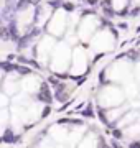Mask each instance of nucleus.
Masks as SVG:
<instances>
[{
  "mask_svg": "<svg viewBox=\"0 0 140 148\" xmlns=\"http://www.w3.org/2000/svg\"><path fill=\"white\" fill-rule=\"evenodd\" d=\"M36 97L40 102H43V104H53L54 102V95H53V92H51V89H49V82H41V86H40V90L36 92Z\"/></svg>",
  "mask_w": 140,
  "mask_h": 148,
  "instance_id": "obj_1",
  "label": "nucleus"
},
{
  "mask_svg": "<svg viewBox=\"0 0 140 148\" xmlns=\"http://www.w3.org/2000/svg\"><path fill=\"white\" fill-rule=\"evenodd\" d=\"M54 99L58 102H66L68 99H69V90H66V84H63V82H58V84L54 86Z\"/></svg>",
  "mask_w": 140,
  "mask_h": 148,
  "instance_id": "obj_2",
  "label": "nucleus"
},
{
  "mask_svg": "<svg viewBox=\"0 0 140 148\" xmlns=\"http://www.w3.org/2000/svg\"><path fill=\"white\" fill-rule=\"evenodd\" d=\"M32 40H30V36H28L27 33L25 35H22V36L18 38V41H16V51L20 53V51H23L25 48H28V45H32Z\"/></svg>",
  "mask_w": 140,
  "mask_h": 148,
  "instance_id": "obj_3",
  "label": "nucleus"
},
{
  "mask_svg": "<svg viewBox=\"0 0 140 148\" xmlns=\"http://www.w3.org/2000/svg\"><path fill=\"white\" fill-rule=\"evenodd\" d=\"M18 138H20V137H18V135H15V133H13V130L8 127V128H5V132H3V137H2V140H3L5 143H15Z\"/></svg>",
  "mask_w": 140,
  "mask_h": 148,
  "instance_id": "obj_4",
  "label": "nucleus"
},
{
  "mask_svg": "<svg viewBox=\"0 0 140 148\" xmlns=\"http://www.w3.org/2000/svg\"><path fill=\"white\" fill-rule=\"evenodd\" d=\"M125 58L130 59L132 63H137V61H140V49H130V51H127Z\"/></svg>",
  "mask_w": 140,
  "mask_h": 148,
  "instance_id": "obj_5",
  "label": "nucleus"
},
{
  "mask_svg": "<svg viewBox=\"0 0 140 148\" xmlns=\"http://www.w3.org/2000/svg\"><path fill=\"white\" fill-rule=\"evenodd\" d=\"M58 123H71V125H84V120L81 119H59Z\"/></svg>",
  "mask_w": 140,
  "mask_h": 148,
  "instance_id": "obj_6",
  "label": "nucleus"
},
{
  "mask_svg": "<svg viewBox=\"0 0 140 148\" xmlns=\"http://www.w3.org/2000/svg\"><path fill=\"white\" fill-rule=\"evenodd\" d=\"M0 41H10V33H8V28L0 25Z\"/></svg>",
  "mask_w": 140,
  "mask_h": 148,
  "instance_id": "obj_7",
  "label": "nucleus"
},
{
  "mask_svg": "<svg viewBox=\"0 0 140 148\" xmlns=\"http://www.w3.org/2000/svg\"><path fill=\"white\" fill-rule=\"evenodd\" d=\"M15 71L20 74V76H30V74H32V69L28 68V66H22V64H16Z\"/></svg>",
  "mask_w": 140,
  "mask_h": 148,
  "instance_id": "obj_8",
  "label": "nucleus"
},
{
  "mask_svg": "<svg viewBox=\"0 0 140 148\" xmlns=\"http://www.w3.org/2000/svg\"><path fill=\"white\" fill-rule=\"evenodd\" d=\"M79 114H81V117H84V119H92V117H94V110H92V106L89 104V106H87L86 109H82V110L79 112Z\"/></svg>",
  "mask_w": 140,
  "mask_h": 148,
  "instance_id": "obj_9",
  "label": "nucleus"
},
{
  "mask_svg": "<svg viewBox=\"0 0 140 148\" xmlns=\"http://www.w3.org/2000/svg\"><path fill=\"white\" fill-rule=\"evenodd\" d=\"M16 64H12L8 61H3V63H0V69H3L5 73H12V71H15Z\"/></svg>",
  "mask_w": 140,
  "mask_h": 148,
  "instance_id": "obj_10",
  "label": "nucleus"
},
{
  "mask_svg": "<svg viewBox=\"0 0 140 148\" xmlns=\"http://www.w3.org/2000/svg\"><path fill=\"white\" fill-rule=\"evenodd\" d=\"M30 7L28 0H16V12H25Z\"/></svg>",
  "mask_w": 140,
  "mask_h": 148,
  "instance_id": "obj_11",
  "label": "nucleus"
},
{
  "mask_svg": "<svg viewBox=\"0 0 140 148\" xmlns=\"http://www.w3.org/2000/svg\"><path fill=\"white\" fill-rule=\"evenodd\" d=\"M97 117H99V120L102 122L104 125H109V123H110V122H109V119H107V115H106V112L102 110V109H101V107H99V109H97Z\"/></svg>",
  "mask_w": 140,
  "mask_h": 148,
  "instance_id": "obj_12",
  "label": "nucleus"
},
{
  "mask_svg": "<svg viewBox=\"0 0 140 148\" xmlns=\"http://www.w3.org/2000/svg\"><path fill=\"white\" fill-rule=\"evenodd\" d=\"M61 8H65V12L71 13V12H74V10H76V5L73 3V2H63V5H61Z\"/></svg>",
  "mask_w": 140,
  "mask_h": 148,
  "instance_id": "obj_13",
  "label": "nucleus"
},
{
  "mask_svg": "<svg viewBox=\"0 0 140 148\" xmlns=\"http://www.w3.org/2000/svg\"><path fill=\"white\" fill-rule=\"evenodd\" d=\"M112 137L117 138V140H122V138H124V132H122V128L114 127V128H112Z\"/></svg>",
  "mask_w": 140,
  "mask_h": 148,
  "instance_id": "obj_14",
  "label": "nucleus"
},
{
  "mask_svg": "<svg viewBox=\"0 0 140 148\" xmlns=\"http://www.w3.org/2000/svg\"><path fill=\"white\" fill-rule=\"evenodd\" d=\"M5 7L13 12H16V0H5Z\"/></svg>",
  "mask_w": 140,
  "mask_h": 148,
  "instance_id": "obj_15",
  "label": "nucleus"
},
{
  "mask_svg": "<svg viewBox=\"0 0 140 148\" xmlns=\"http://www.w3.org/2000/svg\"><path fill=\"white\" fill-rule=\"evenodd\" d=\"M109 147H114V148H120V147H124V145H122V143L119 142L117 138H114V137H112V140H110V143H109Z\"/></svg>",
  "mask_w": 140,
  "mask_h": 148,
  "instance_id": "obj_16",
  "label": "nucleus"
},
{
  "mask_svg": "<svg viewBox=\"0 0 140 148\" xmlns=\"http://www.w3.org/2000/svg\"><path fill=\"white\" fill-rule=\"evenodd\" d=\"M51 114V107H49V104H46V107L43 109V112H41V117H46Z\"/></svg>",
  "mask_w": 140,
  "mask_h": 148,
  "instance_id": "obj_17",
  "label": "nucleus"
},
{
  "mask_svg": "<svg viewBox=\"0 0 140 148\" xmlns=\"http://www.w3.org/2000/svg\"><path fill=\"white\" fill-rule=\"evenodd\" d=\"M127 147H129V148H140V140H134V142H130Z\"/></svg>",
  "mask_w": 140,
  "mask_h": 148,
  "instance_id": "obj_18",
  "label": "nucleus"
},
{
  "mask_svg": "<svg viewBox=\"0 0 140 148\" xmlns=\"http://www.w3.org/2000/svg\"><path fill=\"white\" fill-rule=\"evenodd\" d=\"M16 61H18V63H22V64H27L28 58H27V56H22V54H18V56H16Z\"/></svg>",
  "mask_w": 140,
  "mask_h": 148,
  "instance_id": "obj_19",
  "label": "nucleus"
},
{
  "mask_svg": "<svg viewBox=\"0 0 140 148\" xmlns=\"http://www.w3.org/2000/svg\"><path fill=\"white\" fill-rule=\"evenodd\" d=\"M117 27L120 28V30H129V23H125V21H119Z\"/></svg>",
  "mask_w": 140,
  "mask_h": 148,
  "instance_id": "obj_20",
  "label": "nucleus"
},
{
  "mask_svg": "<svg viewBox=\"0 0 140 148\" xmlns=\"http://www.w3.org/2000/svg\"><path fill=\"white\" fill-rule=\"evenodd\" d=\"M140 15V7H134V10H130V16Z\"/></svg>",
  "mask_w": 140,
  "mask_h": 148,
  "instance_id": "obj_21",
  "label": "nucleus"
},
{
  "mask_svg": "<svg viewBox=\"0 0 140 148\" xmlns=\"http://www.w3.org/2000/svg\"><path fill=\"white\" fill-rule=\"evenodd\" d=\"M97 140H99V142H97V145H99V147H109V143L104 142V137H99Z\"/></svg>",
  "mask_w": 140,
  "mask_h": 148,
  "instance_id": "obj_22",
  "label": "nucleus"
},
{
  "mask_svg": "<svg viewBox=\"0 0 140 148\" xmlns=\"http://www.w3.org/2000/svg\"><path fill=\"white\" fill-rule=\"evenodd\" d=\"M27 64H30V66H35L36 69H40V64H38L36 61H35V59H28V61H27Z\"/></svg>",
  "mask_w": 140,
  "mask_h": 148,
  "instance_id": "obj_23",
  "label": "nucleus"
},
{
  "mask_svg": "<svg viewBox=\"0 0 140 148\" xmlns=\"http://www.w3.org/2000/svg\"><path fill=\"white\" fill-rule=\"evenodd\" d=\"M28 2H30V5H38V3H40V2H41V0H28Z\"/></svg>",
  "mask_w": 140,
  "mask_h": 148,
  "instance_id": "obj_24",
  "label": "nucleus"
},
{
  "mask_svg": "<svg viewBox=\"0 0 140 148\" xmlns=\"http://www.w3.org/2000/svg\"><path fill=\"white\" fill-rule=\"evenodd\" d=\"M137 33H140V27H137Z\"/></svg>",
  "mask_w": 140,
  "mask_h": 148,
  "instance_id": "obj_25",
  "label": "nucleus"
},
{
  "mask_svg": "<svg viewBox=\"0 0 140 148\" xmlns=\"http://www.w3.org/2000/svg\"><path fill=\"white\" fill-rule=\"evenodd\" d=\"M2 21H3V20H2V15H0V25H2Z\"/></svg>",
  "mask_w": 140,
  "mask_h": 148,
  "instance_id": "obj_26",
  "label": "nucleus"
},
{
  "mask_svg": "<svg viewBox=\"0 0 140 148\" xmlns=\"http://www.w3.org/2000/svg\"><path fill=\"white\" fill-rule=\"evenodd\" d=\"M139 45H140V38H139Z\"/></svg>",
  "mask_w": 140,
  "mask_h": 148,
  "instance_id": "obj_27",
  "label": "nucleus"
}]
</instances>
